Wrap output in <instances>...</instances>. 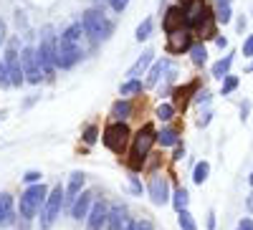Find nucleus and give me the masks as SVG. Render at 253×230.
<instances>
[{
  "instance_id": "1",
  "label": "nucleus",
  "mask_w": 253,
  "mask_h": 230,
  "mask_svg": "<svg viewBox=\"0 0 253 230\" xmlns=\"http://www.w3.org/2000/svg\"><path fill=\"white\" fill-rule=\"evenodd\" d=\"M157 142V132L152 124H144V127L132 137V150H129V167H132V172H139L147 157H150V150H152V144Z\"/></svg>"
},
{
  "instance_id": "2",
  "label": "nucleus",
  "mask_w": 253,
  "mask_h": 230,
  "mask_svg": "<svg viewBox=\"0 0 253 230\" xmlns=\"http://www.w3.org/2000/svg\"><path fill=\"white\" fill-rule=\"evenodd\" d=\"M46 200H48V190H46V185H43V182L31 185L28 190H26L23 195H20V218H23V220H33V218H36V213L46 205Z\"/></svg>"
},
{
  "instance_id": "3",
  "label": "nucleus",
  "mask_w": 253,
  "mask_h": 230,
  "mask_svg": "<svg viewBox=\"0 0 253 230\" xmlns=\"http://www.w3.org/2000/svg\"><path fill=\"white\" fill-rule=\"evenodd\" d=\"M56 43L58 40L53 38V31L43 28V36H41V43H38L36 53H38V64L46 76H53V69H56Z\"/></svg>"
},
{
  "instance_id": "4",
  "label": "nucleus",
  "mask_w": 253,
  "mask_h": 230,
  "mask_svg": "<svg viewBox=\"0 0 253 230\" xmlns=\"http://www.w3.org/2000/svg\"><path fill=\"white\" fill-rule=\"evenodd\" d=\"M81 26H84V33H89L94 40L109 38V33H112V28H114L109 20H107V15L99 13V10H86V13H84Z\"/></svg>"
},
{
  "instance_id": "5",
  "label": "nucleus",
  "mask_w": 253,
  "mask_h": 230,
  "mask_svg": "<svg viewBox=\"0 0 253 230\" xmlns=\"http://www.w3.org/2000/svg\"><path fill=\"white\" fill-rule=\"evenodd\" d=\"M104 144H107V150H112L114 154H122L126 150V144H129V127H126L124 121H112L107 129H104Z\"/></svg>"
},
{
  "instance_id": "6",
  "label": "nucleus",
  "mask_w": 253,
  "mask_h": 230,
  "mask_svg": "<svg viewBox=\"0 0 253 230\" xmlns=\"http://www.w3.org/2000/svg\"><path fill=\"white\" fill-rule=\"evenodd\" d=\"M63 197H66V190H63L61 185H56L53 190L48 192V200L43 205V213H41V228H43V230H48L56 223V218L61 213V205H63Z\"/></svg>"
},
{
  "instance_id": "7",
  "label": "nucleus",
  "mask_w": 253,
  "mask_h": 230,
  "mask_svg": "<svg viewBox=\"0 0 253 230\" xmlns=\"http://www.w3.org/2000/svg\"><path fill=\"white\" fill-rule=\"evenodd\" d=\"M81 58V46L74 43V40H69L66 36H58V43H56V66L61 69H71L76 61Z\"/></svg>"
},
{
  "instance_id": "8",
  "label": "nucleus",
  "mask_w": 253,
  "mask_h": 230,
  "mask_svg": "<svg viewBox=\"0 0 253 230\" xmlns=\"http://www.w3.org/2000/svg\"><path fill=\"white\" fill-rule=\"evenodd\" d=\"M205 0H182V26L187 31H193L200 26V20L205 15Z\"/></svg>"
},
{
  "instance_id": "9",
  "label": "nucleus",
  "mask_w": 253,
  "mask_h": 230,
  "mask_svg": "<svg viewBox=\"0 0 253 230\" xmlns=\"http://www.w3.org/2000/svg\"><path fill=\"white\" fill-rule=\"evenodd\" d=\"M20 64H23V74H26V78L31 83H41L43 69H41V64H38V53L31 46H26L23 51H20Z\"/></svg>"
},
{
  "instance_id": "10",
  "label": "nucleus",
  "mask_w": 253,
  "mask_h": 230,
  "mask_svg": "<svg viewBox=\"0 0 253 230\" xmlns=\"http://www.w3.org/2000/svg\"><path fill=\"white\" fill-rule=\"evenodd\" d=\"M150 197H152V202L155 205H165L167 200H170V182H167V177L165 175H155L152 180H150Z\"/></svg>"
},
{
  "instance_id": "11",
  "label": "nucleus",
  "mask_w": 253,
  "mask_h": 230,
  "mask_svg": "<svg viewBox=\"0 0 253 230\" xmlns=\"http://www.w3.org/2000/svg\"><path fill=\"white\" fill-rule=\"evenodd\" d=\"M5 66H8V74H10V86H20L23 83V64H20V56L15 53V48L10 46L8 53H5Z\"/></svg>"
},
{
  "instance_id": "12",
  "label": "nucleus",
  "mask_w": 253,
  "mask_h": 230,
  "mask_svg": "<svg viewBox=\"0 0 253 230\" xmlns=\"http://www.w3.org/2000/svg\"><path fill=\"white\" fill-rule=\"evenodd\" d=\"M107 220H109V207H107V202L104 200H96L94 205H91V210H89V230H101L104 225H107Z\"/></svg>"
},
{
  "instance_id": "13",
  "label": "nucleus",
  "mask_w": 253,
  "mask_h": 230,
  "mask_svg": "<svg viewBox=\"0 0 253 230\" xmlns=\"http://www.w3.org/2000/svg\"><path fill=\"white\" fill-rule=\"evenodd\" d=\"M193 43H190V31L180 28L175 33H167V51L170 53H182V51H190Z\"/></svg>"
},
{
  "instance_id": "14",
  "label": "nucleus",
  "mask_w": 253,
  "mask_h": 230,
  "mask_svg": "<svg viewBox=\"0 0 253 230\" xmlns=\"http://www.w3.org/2000/svg\"><path fill=\"white\" fill-rule=\"evenodd\" d=\"M91 205H94V192H81V195L76 197V202L71 205V215H74L76 220H81V218H89Z\"/></svg>"
},
{
  "instance_id": "15",
  "label": "nucleus",
  "mask_w": 253,
  "mask_h": 230,
  "mask_svg": "<svg viewBox=\"0 0 253 230\" xmlns=\"http://www.w3.org/2000/svg\"><path fill=\"white\" fill-rule=\"evenodd\" d=\"M182 28V8L172 5V8H167L165 13V20H162V31L165 33H175Z\"/></svg>"
},
{
  "instance_id": "16",
  "label": "nucleus",
  "mask_w": 253,
  "mask_h": 230,
  "mask_svg": "<svg viewBox=\"0 0 253 230\" xmlns=\"http://www.w3.org/2000/svg\"><path fill=\"white\" fill-rule=\"evenodd\" d=\"M15 220V213H13V195L8 192H0V228H5Z\"/></svg>"
},
{
  "instance_id": "17",
  "label": "nucleus",
  "mask_w": 253,
  "mask_h": 230,
  "mask_svg": "<svg viewBox=\"0 0 253 230\" xmlns=\"http://www.w3.org/2000/svg\"><path fill=\"white\" fill-rule=\"evenodd\" d=\"M126 223H129V218H126V207H122V205L109 207V220H107L109 230H124Z\"/></svg>"
},
{
  "instance_id": "18",
  "label": "nucleus",
  "mask_w": 253,
  "mask_h": 230,
  "mask_svg": "<svg viewBox=\"0 0 253 230\" xmlns=\"http://www.w3.org/2000/svg\"><path fill=\"white\" fill-rule=\"evenodd\" d=\"M84 182H86L84 172H74V175H71L69 187H66V200H69V202H76V197L81 195V187H84Z\"/></svg>"
},
{
  "instance_id": "19",
  "label": "nucleus",
  "mask_w": 253,
  "mask_h": 230,
  "mask_svg": "<svg viewBox=\"0 0 253 230\" xmlns=\"http://www.w3.org/2000/svg\"><path fill=\"white\" fill-rule=\"evenodd\" d=\"M195 89H198V81H190L187 86L175 89V109H185L187 101H190V94H193Z\"/></svg>"
},
{
  "instance_id": "20",
  "label": "nucleus",
  "mask_w": 253,
  "mask_h": 230,
  "mask_svg": "<svg viewBox=\"0 0 253 230\" xmlns=\"http://www.w3.org/2000/svg\"><path fill=\"white\" fill-rule=\"evenodd\" d=\"M129 116H132V101H126V99L114 101V107H112V119H114V121H124V119H129Z\"/></svg>"
},
{
  "instance_id": "21",
  "label": "nucleus",
  "mask_w": 253,
  "mask_h": 230,
  "mask_svg": "<svg viewBox=\"0 0 253 230\" xmlns=\"http://www.w3.org/2000/svg\"><path fill=\"white\" fill-rule=\"evenodd\" d=\"M215 13H210V10H205V15H203V20H200V26H198V31H200V36L203 38H213L215 36Z\"/></svg>"
},
{
  "instance_id": "22",
  "label": "nucleus",
  "mask_w": 253,
  "mask_h": 230,
  "mask_svg": "<svg viewBox=\"0 0 253 230\" xmlns=\"http://www.w3.org/2000/svg\"><path fill=\"white\" fill-rule=\"evenodd\" d=\"M167 69H170V61H155V66L150 69V74H147V81H144V86H155V83L160 81V76L167 71Z\"/></svg>"
},
{
  "instance_id": "23",
  "label": "nucleus",
  "mask_w": 253,
  "mask_h": 230,
  "mask_svg": "<svg viewBox=\"0 0 253 230\" xmlns=\"http://www.w3.org/2000/svg\"><path fill=\"white\" fill-rule=\"evenodd\" d=\"M157 142L162 144V147H177L180 144V132L172 129V127H167V129L157 132Z\"/></svg>"
},
{
  "instance_id": "24",
  "label": "nucleus",
  "mask_w": 253,
  "mask_h": 230,
  "mask_svg": "<svg viewBox=\"0 0 253 230\" xmlns=\"http://www.w3.org/2000/svg\"><path fill=\"white\" fill-rule=\"evenodd\" d=\"M152 56H155L152 51H144V53H142V58L137 61V64H134L132 69H129V74H126V76H129V78H137L139 74H144V71H147V66L152 64Z\"/></svg>"
},
{
  "instance_id": "25",
  "label": "nucleus",
  "mask_w": 253,
  "mask_h": 230,
  "mask_svg": "<svg viewBox=\"0 0 253 230\" xmlns=\"http://www.w3.org/2000/svg\"><path fill=\"white\" fill-rule=\"evenodd\" d=\"M190 58H193L195 66H205V61H208L205 46H203V43H193V48H190Z\"/></svg>"
},
{
  "instance_id": "26",
  "label": "nucleus",
  "mask_w": 253,
  "mask_h": 230,
  "mask_svg": "<svg viewBox=\"0 0 253 230\" xmlns=\"http://www.w3.org/2000/svg\"><path fill=\"white\" fill-rule=\"evenodd\" d=\"M208 175H210V164L208 162H198L195 164V172H193V182L195 185H203L208 180Z\"/></svg>"
},
{
  "instance_id": "27",
  "label": "nucleus",
  "mask_w": 253,
  "mask_h": 230,
  "mask_svg": "<svg viewBox=\"0 0 253 230\" xmlns=\"http://www.w3.org/2000/svg\"><path fill=\"white\" fill-rule=\"evenodd\" d=\"M119 91H122V96H132V94H139V91H142V81H139V78H129V81H124Z\"/></svg>"
},
{
  "instance_id": "28",
  "label": "nucleus",
  "mask_w": 253,
  "mask_h": 230,
  "mask_svg": "<svg viewBox=\"0 0 253 230\" xmlns=\"http://www.w3.org/2000/svg\"><path fill=\"white\" fill-rule=\"evenodd\" d=\"M230 64H233V56H225V58H220L218 64L213 66V76H215V78H223V76H228V69H230Z\"/></svg>"
},
{
  "instance_id": "29",
  "label": "nucleus",
  "mask_w": 253,
  "mask_h": 230,
  "mask_svg": "<svg viewBox=\"0 0 253 230\" xmlns=\"http://www.w3.org/2000/svg\"><path fill=\"white\" fill-rule=\"evenodd\" d=\"M187 190H185V187H177V190H175V197H172V205H175V210L180 213V210H187Z\"/></svg>"
},
{
  "instance_id": "30",
  "label": "nucleus",
  "mask_w": 253,
  "mask_h": 230,
  "mask_svg": "<svg viewBox=\"0 0 253 230\" xmlns=\"http://www.w3.org/2000/svg\"><path fill=\"white\" fill-rule=\"evenodd\" d=\"M177 223H180V228H182V230H198V225H195L193 215H190L187 210H180V213H177Z\"/></svg>"
},
{
  "instance_id": "31",
  "label": "nucleus",
  "mask_w": 253,
  "mask_h": 230,
  "mask_svg": "<svg viewBox=\"0 0 253 230\" xmlns=\"http://www.w3.org/2000/svg\"><path fill=\"white\" fill-rule=\"evenodd\" d=\"M175 116V107H172V104H160V107H157V119L160 121H170Z\"/></svg>"
},
{
  "instance_id": "32",
  "label": "nucleus",
  "mask_w": 253,
  "mask_h": 230,
  "mask_svg": "<svg viewBox=\"0 0 253 230\" xmlns=\"http://www.w3.org/2000/svg\"><path fill=\"white\" fill-rule=\"evenodd\" d=\"M215 20L218 23H230V5H218L215 8Z\"/></svg>"
},
{
  "instance_id": "33",
  "label": "nucleus",
  "mask_w": 253,
  "mask_h": 230,
  "mask_svg": "<svg viewBox=\"0 0 253 230\" xmlns=\"http://www.w3.org/2000/svg\"><path fill=\"white\" fill-rule=\"evenodd\" d=\"M150 31H152V20L147 18L144 23L137 28V40H144V38H150Z\"/></svg>"
},
{
  "instance_id": "34",
  "label": "nucleus",
  "mask_w": 253,
  "mask_h": 230,
  "mask_svg": "<svg viewBox=\"0 0 253 230\" xmlns=\"http://www.w3.org/2000/svg\"><path fill=\"white\" fill-rule=\"evenodd\" d=\"M96 137H99V129L94 127V124H89V127L84 129V142H86V144H94Z\"/></svg>"
},
{
  "instance_id": "35",
  "label": "nucleus",
  "mask_w": 253,
  "mask_h": 230,
  "mask_svg": "<svg viewBox=\"0 0 253 230\" xmlns=\"http://www.w3.org/2000/svg\"><path fill=\"white\" fill-rule=\"evenodd\" d=\"M236 86H238V76H225V81H223V96L230 94Z\"/></svg>"
},
{
  "instance_id": "36",
  "label": "nucleus",
  "mask_w": 253,
  "mask_h": 230,
  "mask_svg": "<svg viewBox=\"0 0 253 230\" xmlns=\"http://www.w3.org/2000/svg\"><path fill=\"white\" fill-rule=\"evenodd\" d=\"M0 86H10V74H8L5 61H0Z\"/></svg>"
},
{
  "instance_id": "37",
  "label": "nucleus",
  "mask_w": 253,
  "mask_h": 230,
  "mask_svg": "<svg viewBox=\"0 0 253 230\" xmlns=\"http://www.w3.org/2000/svg\"><path fill=\"white\" fill-rule=\"evenodd\" d=\"M41 177H43L41 172H26V177H23V180H26L28 185H36V182H41Z\"/></svg>"
},
{
  "instance_id": "38",
  "label": "nucleus",
  "mask_w": 253,
  "mask_h": 230,
  "mask_svg": "<svg viewBox=\"0 0 253 230\" xmlns=\"http://www.w3.org/2000/svg\"><path fill=\"white\" fill-rule=\"evenodd\" d=\"M109 3H112V8H114L117 13H122V10L126 8V3H129V0H109Z\"/></svg>"
},
{
  "instance_id": "39",
  "label": "nucleus",
  "mask_w": 253,
  "mask_h": 230,
  "mask_svg": "<svg viewBox=\"0 0 253 230\" xmlns=\"http://www.w3.org/2000/svg\"><path fill=\"white\" fill-rule=\"evenodd\" d=\"M243 56H253V36H248V40L243 43Z\"/></svg>"
},
{
  "instance_id": "40",
  "label": "nucleus",
  "mask_w": 253,
  "mask_h": 230,
  "mask_svg": "<svg viewBox=\"0 0 253 230\" xmlns=\"http://www.w3.org/2000/svg\"><path fill=\"white\" fill-rule=\"evenodd\" d=\"M236 230H253V220H251V218H243V220L238 223Z\"/></svg>"
},
{
  "instance_id": "41",
  "label": "nucleus",
  "mask_w": 253,
  "mask_h": 230,
  "mask_svg": "<svg viewBox=\"0 0 253 230\" xmlns=\"http://www.w3.org/2000/svg\"><path fill=\"white\" fill-rule=\"evenodd\" d=\"M137 230H155V225L150 220H137Z\"/></svg>"
},
{
  "instance_id": "42",
  "label": "nucleus",
  "mask_w": 253,
  "mask_h": 230,
  "mask_svg": "<svg viewBox=\"0 0 253 230\" xmlns=\"http://www.w3.org/2000/svg\"><path fill=\"white\" fill-rule=\"evenodd\" d=\"M208 230H215V213L213 210L208 213Z\"/></svg>"
},
{
  "instance_id": "43",
  "label": "nucleus",
  "mask_w": 253,
  "mask_h": 230,
  "mask_svg": "<svg viewBox=\"0 0 253 230\" xmlns=\"http://www.w3.org/2000/svg\"><path fill=\"white\" fill-rule=\"evenodd\" d=\"M185 157V147H182V144H177V147H175V154H172V159H182Z\"/></svg>"
},
{
  "instance_id": "44",
  "label": "nucleus",
  "mask_w": 253,
  "mask_h": 230,
  "mask_svg": "<svg viewBox=\"0 0 253 230\" xmlns=\"http://www.w3.org/2000/svg\"><path fill=\"white\" fill-rule=\"evenodd\" d=\"M132 192H137V195L142 192V185L137 182V177H132Z\"/></svg>"
},
{
  "instance_id": "45",
  "label": "nucleus",
  "mask_w": 253,
  "mask_h": 230,
  "mask_svg": "<svg viewBox=\"0 0 253 230\" xmlns=\"http://www.w3.org/2000/svg\"><path fill=\"white\" fill-rule=\"evenodd\" d=\"M124 230H137V220H129V223L124 225Z\"/></svg>"
},
{
  "instance_id": "46",
  "label": "nucleus",
  "mask_w": 253,
  "mask_h": 230,
  "mask_svg": "<svg viewBox=\"0 0 253 230\" xmlns=\"http://www.w3.org/2000/svg\"><path fill=\"white\" fill-rule=\"evenodd\" d=\"M3 38H5V23L0 20V43H3Z\"/></svg>"
},
{
  "instance_id": "47",
  "label": "nucleus",
  "mask_w": 253,
  "mask_h": 230,
  "mask_svg": "<svg viewBox=\"0 0 253 230\" xmlns=\"http://www.w3.org/2000/svg\"><path fill=\"white\" fill-rule=\"evenodd\" d=\"M208 121H210V114H203V119H200L198 124H200V127H205V124H208Z\"/></svg>"
},
{
  "instance_id": "48",
  "label": "nucleus",
  "mask_w": 253,
  "mask_h": 230,
  "mask_svg": "<svg viewBox=\"0 0 253 230\" xmlns=\"http://www.w3.org/2000/svg\"><path fill=\"white\" fill-rule=\"evenodd\" d=\"M215 43H218L220 48H225V46H228V40H225V38H215Z\"/></svg>"
},
{
  "instance_id": "49",
  "label": "nucleus",
  "mask_w": 253,
  "mask_h": 230,
  "mask_svg": "<svg viewBox=\"0 0 253 230\" xmlns=\"http://www.w3.org/2000/svg\"><path fill=\"white\" fill-rule=\"evenodd\" d=\"M248 210H251V213H253V192H251V195H248Z\"/></svg>"
},
{
  "instance_id": "50",
  "label": "nucleus",
  "mask_w": 253,
  "mask_h": 230,
  "mask_svg": "<svg viewBox=\"0 0 253 230\" xmlns=\"http://www.w3.org/2000/svg\"><path fill=\"white\" fill-rule=\"evenodd\" d=\"M218 5H230V0H218Z\"/></svg>"
},
{
  "instance_id": "51",
  "label": "nucleus",
  "mask_w": 253,
  "mask_h": 230,
  "mask_svg": "<svg viewBox=\"0 0 253 230\" xmlns=\"http://www.w3.org/2000/svg\"><path fill=\"white\" fill-rule=\"evenodd\" d=\"M248 182H251V185H253V172H251V177H248Z\"/></svg>"
}]
</instances>
